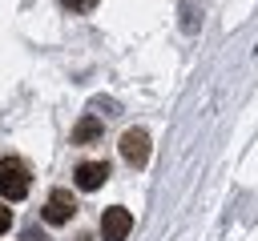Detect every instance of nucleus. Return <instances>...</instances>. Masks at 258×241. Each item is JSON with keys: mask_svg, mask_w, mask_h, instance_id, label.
Instances as JSON below:
<instances>
[{"mask_svg": "<svg viewBox=\"0 0 258 241\" xmlns=\"http://www.w3.org/2000/svg\"><path fill=\"white\" fill-rule=\"evenodd\" d=\"M28 185H32L28 161H20V157H0V197H4V201H20V197H28Z\"/></svg>", "mask_w": 258, "mask_h": 241, "instance_id": "nucleus-1", "label": "nucleus"}, {"mask_svg": "<svg viewBox=\"0 0 258 241\" xmlns=\"http://www.w3.org/2000/svg\"><path fill=\"white\" fill-rule=\"evenodd\" d=\"M117 149H121L125 165H133V169H145V161H149V133H145V129H125Z\"/></svg>", "mask_w": 258, "mask_h": 241, "instance_id": "nucleus-2", "label": "nucleus"}, {"mask_svg": "<svg viewBox=\"0 0 258 241\" xmlns=\"http://www.w3.org/2000/svg\"><path fill=\"white\" fill-rule=\"evenodd\" d=\"M73 213H77V201H73V193L69 189H52L48 193V201H44V221L48 225H69L73 221Z\"/></svg>", "mask_w": 258, "mask_h": 241, "instance_id": "nucleus-3", "label": "nucleus"}, {"mask_svg": "<svg viewBox=\"0 0 258 241\" xmlns=\"http://www.w3.org/2000/svg\"><path fill=\"white\" fill-rule=\"evenodd\" d=\"M129 229H133V213L129 209H121V205L105 209V217H101V237L105 241H125Z\"/></svg>", "mask_w": 258, "mask_h": 241, "instance_id": "nucleus-4", "label": "nucleus"}, {"mask_svg": "<svg viewBox=\"0 0 258 241\" xmlns=\"http://www.w3.org/2000/svg\"><path fill=\"white\" fill-rule=\"evenodd\" d=\"M73 181H77L81 193H93V189H101V185L109 181V165H105V161H81V165L73 169Z\"/></svg>", "mask_w": 258, "mask_h": 241, "instance_id": "nucleus-5", "label": "nucleus"}, {"mask_svg": "<svg viewBox=\"0 0 258 241\" xmlns=\"http://www.w3.org/2000/svg\"><path fill=\"white\" fill-rule=\"evenodd\" d=\"M93 141H101V120H97V116H85V120L73 129V145H93Z\"/></svg>", "mask_w": 258, "mask_h": 241, "instance_id": "nucleus-6", "label": "nucleus"}, {"mask_svg": "<svg viewBox=\"0 0 258 241\" xmlns=\"http://www.w3.org/2000/svg\"><path fill=\"white\" fill-rule=\"evenodd\" d=\"M64 8H73V12H89V8H97V0H64Z\"/></svg>", "mask_w": 258, "mask_h": 241, "instance_id": "nucleus-7", "label": "nucleus"}, {"mask_svg": "<svg viewBox=\"0 0 258 241\" xmlns=\"http://www.w3.org/2000/svg\"><path fill=\"white\" fill-rule=\"evenodd\" d=\"M8 225H12V213L0 205V233H8Z\"/></svg>", "mask_w": 258, "mask_h": 241, "instance_id": "nucleus-8", "label": "nucleus"}]
</instances>
